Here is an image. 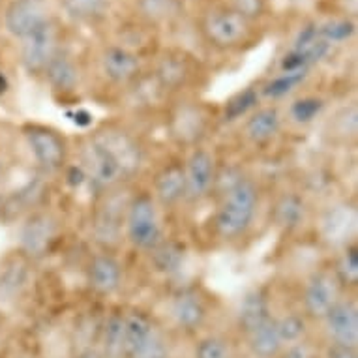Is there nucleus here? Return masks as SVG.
<instances>
[{
	"label": "nucleus",
	"mask_w": 358,
	"mask_h": 358,
	"mask_svg": "<svg viewBox=\"0 0 358 358\" xmlns=\"http://www.w3.org/2000/svg\"><path fill=\"white\" fill-rule=\"evenodd\" d=\"M233 10L241 17H244L248 23L257 21L266 12V0H233Z\"/></svg>",
	"instance_id": "4c0bfd02"
},
{
	"label": "nucleus",
	"mask_w": 358,
	"mask_h": 358,
	"mask_svg": "<svg viewBox=\"0 0 358 358\" xmlns=\"http://www.w3.org/2000/svg\"><path fill=\"white\" fill-rule=\"evenodd\" d=\"M92 137L111 154V158L117 162L128 180L145 165V148L129 129L118 124H103L101 128L92 131Z\"/></svg>",
	"instance_id": "0eeeda50"
},
{
	"label": "nucleus",
	"mask_w": 358,
	"mask_h": 358,
	"mask_svg": "<svg viewBox=\"0 0 358 358\" xmlns=\"http://www.w3.org/2000/svg\"><path fill=\"white\" fill-rule=\"evenodd\" d=\"M81 162L87 173L88 180L100 194L109 189L120 188L128 178L124 176L122 169L111 158V154L96 141L92 134L85 139L81 148Z\"/></svg>",
	"instance_id": "1a4fd4ad"
},
{
	"label": "nucleus",
	"mask_w": 358,
	"mask_h": 358,
	"mask_svg": "<svg viewBox=\"0 0 358 358\" xmlns=\"http://www.w3.org/2000/svg\"><path fill=\"white\" fill-rule=\"evenodd\" d=\"M60 222L53 212L40 210L30 214L21 225V253L29 259H40L51 252L59 238Z\"/></svg>",
	"instance_id": "9b49d317"
},
{
	"label": "nucleus",
	"mask_w": 358,
	"mask_h": 358,
	"mask_svg": "<svg viewBox=\"0 0 358 358\" xmlns=\"http://www.w3.org/2000/svg\"><path fill=\"white\" fill-rule=\"evenodd\" d=\"M21 134L30 156L40 169L55 173L64 167L70 158V143L64 134L45 124H24Z\"/></svg>",
	"instance_id": "39448f33"
},
{
	"label": "nucleus",
	"mask_w": 358,
	"mask_h": 358,
	"mask_svg": "<svg viewBox=\"0 0 358 358\" xmlns=\"http://www.w3.org/2000/svg\"><path fill=\"white\" fill-rule=\"evenodd\" d=\"M167 315L171 324L182 334H197L205 329L210 317V310L205 296L197 289H178L169 299Z\"/></svg>",
	"instance_id": "9d476101"
},
{
	"label": "nucleus",
	"mask_w": 358,
	"mask_h": 358,
	"mask_svg": "<svg viewBox=\"0 0 358 358\" xmlns=\"http://www.w3.org/2000/svg\"><path fill=\"white\" fill-rule=\"evenodd\" d=\"M23 261H10V263L0 271V296H15L27 285V271H24Z\"/></svg>",
	"instance_id": "f704fd0d"
},
{
	"label": "nucleus",
	"mask_w": 358,
	"mask_h": 358,
	"mask_svg": "<svg viewBox=\"0 0 358 358\" xmlns=\"http://www.w3.org/2000/svg\"><path fill=\"white\" fill-rule=\"evenodd\" d=\"M321 358H358V349L324 343L321 349Z\"/></svg>",
	"instance_id": "a19ab883"
},
{
	"label": "nucleus",
	"mask_w": 358,
	"mask_h": 358,
	"mask_svg": "<svg viewBox=\"0 0 358 358\" xmlns=\"http://www.w3.org/2000/svg\"><path fill=\"white\" fill-rule=\"evenodd\" d=\"M49 19L43 2L38 0H13L8 6L6 15H4V24L6 30L12 36L23 40L36 30L40 24H43Z\"/></svg>",
	"instance_id": "aec40b11"
},
{
	"label": "nucleus",
	"mask_w": 358,
	"mask_h": 358,
	"mask_svg": "<svg viewBox=\"0 0 358 358\" xmlns=\"http://www.w3.org/2000/svg\"><path fill=\"white\" fill-rule=\"evenodd\" d=\"M38 2H43V0H38Z\"/></svg>",
	"instance_id": "c03bdc74"
},
{
	"label": "nucleus",
	"mask_w": 358,
	"mask_h": 358,
	"mask_svg": "<svg viewBox=\"0 0 358 358\" xmlns=\"http://www.w3.org/2000/svg\"><path fill=\"white\" fill-rule=\"evenodd\" d=\"M357 229V208L347 203H336L321 217V235L338 248L352 244L351 236Z\"/></svg>",
	"instance_id": "6ab92c4d"
},
{
	"label": "nucleus",
	"mask_w": 358,
	"mask_h": 358,
	"mask_svg": "<svg viewBox=\"0 0 358 358\" xmlns=\"http://www.w3.org/2000/svg\"><path fill=\"white\" fill-rule=\"evenodd\" d=\"M274 313L271 310L268 299L264 296L263 291H250L244 294V299L238 304L236 310V327L241 330L242 336H246L248 332H252L253 329H257L259 324L264 323L266 319H271Z\"/></svg>",
	"instance_id": "b1692460"
},
{
	"label": "nucleus",
	"mask_w": 358,
	"mask_h": 358,
	"mask_svg": "<svg viewBox=\"0 0 358 358\" xmlns=\"http://www.w3.org/2000/svg\"><path fill=\"white\" fill-rule=\"evenodd\" d=\"M118 189L120 188L109 189V192L100 194L101 201L96 206L92 231H94L96 241L106 248L115 246V244H118L120 238H124V214H126V206H128V201L131 195L122 201Z\"/></svg>",
	"instance_id": "4468645a"
},
{
	"label": "nucleus",
	"mask_w": 358,
	"mask_h": 358,
	"mask_svg": "<svg viewBox=\"0 0 358 358\" xmlns=\"http://www.w3.org/2000/svg\"><path fill=\"white\" fill-rule=\"evenodd\" d=\"M43 76L48 79V83L51 85L53 90L57 92H62V94H70L73 92L79 83H81V76H79V68L73 60L68 57L66 53L60 51L57 57H55L49 66L43 71Z\"/></svg>",
	"instance_id": "a878e982"
},
{
	"label": "nucleus",
	"mask_w": 358,
	"mask_h": 358,
	"mask_svg": "<svg viewBox=\"0 0 358 358\" xmlns=\"http://www.w3.org/2000/svg\"><path fill=\"white\" fill-rule=\"evenodd\" d=\"M184 178H186V201L184 203H201L216 189L217 165L216 156L205 147L188 150V156L182 159Z\"/></svg>",
	"instance_id": "6e6552de"
},
{
	"label": "nucleus",
	"mask_w": 358,
	"mask_h": 358,
	"mask_svg": "<svg viewBox=\"0 0 358 358\" xmlns=\"http://www.w3.org/2000/svg\"><path fill=\"white\" fill-rule=\"evenodd\" d=\"M60 53L59 27L51 17L38 29L32 30L27 38H23L21 60L29 73H43L49 62Z\"/></svg>",
	"instance_id": "ddd939ff"
},
{
	"label": "nucleus",
	"mask_w": 358,
	"mask_h": 358,
	"mask_svg": "<svg viewBox=\"0 0 358 358\" xmlns=\"http://www.w3.org/2000/svg\"><path fill=\"white\" fill-rule=\"evenodd\" d=\"M203 32L212 45L220 49L238 48L250 34V23L233 8L212 10L205 17Z\"/></svg>",
	"instance_id": "2eb2a0df"
},
{
	"label": "nucleus",
	"mask_w": 358,
	"mask_h": 358,
	"mask_svg": "<svg viewBox=\"0 0 358 358\" xmlns=\"http://www.w3.org/2000/svg\"><path fill=\"white\" fill-rule=\"evenodd\" d=\"M321 334L330 345L355 347L358 349V306L351 296H343L332 310L321 319Z\"/></svg>",
	"instance_id": "f8f14e48"
},
{
	"label": "nucleus",
	"mask_w": 358,
	"mask_h": 358,
	"mask_svg": "<svg viewBox=\"0 0 358 358\" xmlns=\"http://www.w3.org/2000/svg\"><path fill=\"white\" fill-rule=\"evenodd\" d=\"M73 358H107L103 352L98 349V347H90V349H85V351L77 352Z\"/></svg>",
	"instance_id": "79ce46f5"
},
{
	"label": "nucleus",
	"mask_w": 358,
	"mask_h": 358,
	"mask_svg": "<svg viewBox=\"0 0 358 358\" xmlns=\"http://www.w3.org/2000/svg\"><path fill=\"white\" fill-rule=\"evenodd\" d=\"M107 358H124V315L113 313L100 332V347Z\"/></svg>",
	"instance_id": "2f4dec72"
},
{
	"label": "nucleus",
	"mask_w": 358,
	"mask_h": 358,
	"mask_svg": "<svg viewBox=\"0 0 358 358\" xmlns=\"http://www.w3.org/2000/svg\"><path fill=\"white\" fill-rule=\"evenodd\" d=\"M242 338L246 341L248 352L252 355V358H278L285 347L278 332L276 315L266 319L257 329H253Z\"/></svg>",
	"instance_id": "4be33fe9"
},
{
	"label": "nucleus",
	"mask_w": 358,
	"mask_h": 358,
	"mask_svg": "<svg viewBox=\"0 0 358 358\" xmlns=\"http://www.w3.org/2000/svg\"><path fill=\"white\" fill-rule=\"evenodd\" d=\"M217 122V109H212L203 101L182 100L169 109L167 136L176 147L192 150L203 147V143L210 137Z\"/></svg>",
	"instance_id": "7ed1b4c3"
},
{
	"label": "nucleus",
	"mask_w": 358,
	"mask_h": 358,
	"mask_svg": "<svg viewBox=\"0 0 358 358\" xmlns=\"http://www.w3.org/2000/svg\"><path fill=\"white\" fill-rule=\"evenodd\" d=\"M308 220V206L296 194H283L274 205V222L280 229L296 231Z\"/></svg>",
	"instance_id": "cd10ccee"
},
{
	"label": "nucleus",
	"mask_w": 358,
	"mask_h": 358,
	"mask_svg": "<svg viewBox=\"0 0 358 358\" xmlns=\"http://www.w3.org/2000/svg\"><path fill=\"white\" fill-rule=\"evenodd\" d=\"M101 71L115 85H129L141 73L139 57L120 45H111L101 53Z\"/></svg>",
	"instance_id": "412c9836"
},
{
	"label": "nucleus",
	"mask_w": 358,
	"mask_h": 358,
	"mask_svg": "<svg viewBox=\"0 0 358 358\" xmlns=\"http://www.w3.org/2000/svg\"><path fill=\"white\" fill-rule=\"evenodd\" d=\"M152 197L159 208H176L186 201V178L180 159L165 164L152 178Z\"/></svg>",
	"instance_id": "a211bd4d"
},
{
	"label": "nucleus",
	"mask_w": 358,
	"mask_h": 358,
	"mask_svg": "<svg viewBox=\"0 0 358 358\" xmlns=\"http://www.w3.org/2000/svg\"><path fill=\"white\" fill-rule=\"evenodd\" d=\"M66 13L76 21H94L107 12V0H64Z\"/></svg>",
	"instance_id": "c9c22d12"
},
{
	"label": "nucleus",
	"mask_w": 358,
	"mask_h": 358,
	"mask_svg": "<svg viewBox=\"0 0 358 358\" xmlns=\"http://www.w3.org/2000/svg\"><path fill=\"white\" fill-rule=\"evenodd\" d=\"M310 77V68H296V70H280L278 76L264 83L259 88L261 100H268L272 103L285 100L293 96L299 88L304 87V83Z\"/></svg>",
	"instance_id": "393cba45"
},
{
	"label": "nucleus",
	"mask_w": 358,
	"mask_h": 358,
	"mask_svg": "<svg viewBox=\"0 0 358 358\" xmlns=\"http://www.w3.org/2000/svg\"><path fill=\"white\" fill-rule=\"evenodd\" d=\"M345 291L336 282L334 274L330 268H321V271L311 272L306 278L302 285V294H300V311L304 313L306 319L311 324H319L321 319L345 296Z\"/></svg>",
	"instance_id": "423d86ee"
},
{
	"label": "nucleus",
	"mask_w": 358,
	"mask_h": 358,
	"mask_svg": "<svg viewBox=\"0 0 358 358\" xmlns=\"http://www.w3.org/2000/svg\"><path fill=\"white\" fill-rule=\"evenodd\" d=\"M283 122L285 117L282 107L278 103H261L255 111L242 120L241 134L248 145L266 147L280 136Z\"/></svg>",
	"instance_id": "dca6fc26"
},
{
	"label": "nucleus",
	"mask_w": 358,
	"mask_h": 358,
	"mask_svg": "<svg viewBox=\"0 0 358 358\" xmlns=\"http://www.w3.org/2000/svg\"><path fill=\"white\" fill-rule=\"evenodd\" d=\"M358 134V107L357 103L340 107L330 117L327 124V137L338 145H349V141H357Z\"/></svg>",
	"instance_id": "c85d7f7f"
},
{
	"label": "nucleus",
	"mask_w": 358,
	"mask_h": 358,
	"mask_svg": "<svg viewBox=\"0 0 358 358\" xmlns=\"http://www.w3.org/2000/svg\"><path fill=\"white\" fill-rule=\"evenodd\" d=\"M124 315V358H171L169 334L143 310H126Z\"/></svg>",
	"instance_id": "20e7f679"
},
{
	"label": "nucleus",
	"mask_w": 358,
	"mask_h": 358,
	"mask_svg": "<svg viewBox=\"0 0 358 358\" xmlns=\"http://www.w3.org/2000/svg\"><path fill=\"white\" fill-rule=\"evenodd\" d=\"M352 34V24L347 23V21H332V23L324 24L323 29L319 30V36L323 38L324 41H343L347 40L349 36Z\"/></svg>",
	"instance_id": "58836bf2"
},
{
	"label": "nucleus",
	"mask_w": 358,
	"mask_h": 358,
	"mask_svg": "<svg viewBox=\"0 0 358 358\" xmlns=\"http://www.w3.org/2000/svg\"><path fill=\"white\" fill-rule=\"evenodd\" d=\"M261 101L263 100H261V94H259V88H244L241 92L231 96L229 100L217 109L220 124L242 122L250 113H253L261 106Z\"/></svg>",
	"instance_id": "bb28decb"
},
{
	"label": "nucleus",
	"mask_w": 358,
	"mask_h": 358,
	"mask_svg": "<svg viewBox=\"0 0 358 358\" xmlns=\"http://www.w3.org/2000/svg\"><path fill=\"white\" fill-rule=\"evenodd\" d=\"M175 0H143V10L150 17H165L173 12Z\"/></svg>",
	"instance_id": "ea45409f"
},
{
	"label": "nucleus",
	"mask_w": 358,
	"mask_h": 358,
	"mask_svg": "<svg viewBox=\"0 0 358 358\" xmlns=\"http://www.w3.org/2000/svg\"><path fill=\"white\" fill-rule=\"evenodd\" d=\"M324 107H327V101L321 96L304 94L289 101L287 109L283 111V117L289 122L304 128V126H310V124L315 122L323 115Z\"/></svg>",
	"instance_id": "c756f323"
},
{
	"label": "nucleus",
	"mask_w": 358,
	"mask_h": 358,
	"mask_svg": "<svg viewBox=\"0 0 358 358\" xmlns=\"http://www.w3.org/2000/svg\"><path fill=\"white\" fill-rule=\"evenodd\" d=\"M330 272L334 274L336 282L340 283L341 289L349 293L351 289L358 285V248L357 244H347L336 255Z\"/></svg>",
	"instance_id": "7c9ffc66"
},
{
	"label": "nucleus",
	"mask_w": 358,
	"mask_h": 358,
	"mask_svg": "<svg viewBox=\"0 0 358 358\" xmlns=\"http://www.w3.org/2000/svg\"><path fill=\"white\" fill-rule=\"evenodd\" d=\"M4 175H6V159L0 156V180L4 178Z\"/></svg>",
	"instance_id": "37998d69"
},
{
	"label": "nucleus",
	"mask_w": 358,
	"mask_h": 358,
	"mask_svg": "<svg viewBox=\"0 0 358 358\" xmlns=\"http://www.w3.org/2000/svg\"><path fill=\"white\" fill-rule=\"evenodd\" d=\"M87 283L96 294H115L124 283V264L109 250L96 253L88 261Z\"/></svg>",
	"instance_id": "f3484780"
},
{
	"label": "nucleus",
	"mask_w": 358,
	"mask_h": 358,
	"mask_svg": "<svg viewBox=\"0 0 358 358\" xmlns=\"http://www.w3.org/2000/svg\"><path fill=\"white\" fill-rule=\"evenodd\" d=\"M124 238L139 252L152 253L165 242L162 208L150 192H141L129 197L124 214Z\"/></svg>",
	"instance_id": "f03ea898"
},
{
	"label": "nucleus",
	"mask_w": 358,
	"mask_h": 358,
	"mask_svg": "<svg viewBox=\"0 0 358 358\" xmlns=\"http://www.w3.org/2000/svg\"><path fill=\"white\" fill-rule=\"evenodd\" d=\"M259 205L261 192L252 178L242 176L236 182L222 189L212 217V229L217 238L227 244L244 238L255 223Z\"/></svg>",
	"instance_id": "f257e3e1"
},
{
	"label": "nucleus",
	"mask_w": 358,
	"mask_h": 358,
	"mask_svg": "<svg viewBox=\"0 0 358 358\" xmlns=\"http://www.w3.org/2000/svg\"><path fill=\"white\" fill-rule=\"evenodd\" d=\"M276 324L280 338H282L283 345L287 347L291 343L302 341L310 338L311 323L306 319L302 311H287L283 315H276Z\"/></svg>",
	"instance_id": "473e14b6"
},
{
	"label": "nucleus",
	"mask_w": 358,
	"mask_h": 358,
	"mask_svg": "<svg viewBox=\"0 0 358 358\" xmlns=\"http://www.w3.org/2000/svg\"><path fill=\"white\" fill-rule=\"evenodd\" d=\"M321 349L317 343H313V340L306 338L302 341H296V343H291V345L283 347V351L280 352L278 358H321Z\"/></svg>",
	"instance_id": "e433bc0d"
},
{
	"label": "nucleus",
	"mask_w": 358,
	"mask_h": 358,
	"mask_svg": "<svg viewBox=\"0 0 358 358\" xmlns=\"http://www.w3.org/2000/svg\"><path fill=\"white\" fill-rule=\"evenodd\" d=\"M192 73H189L188 62L178 55H167L159 59L156 71H154V83L164 92H180L188 87Z\"/></svg>",
	"instance_id": "5701e85b"
},
{
	"label": "nucleus",
	"mask_w": 358,
	"mask_h": 358,
	"mask_svg": "<svg viewBox=\"0 0 358 358\" xmlns=\"http://www.w3.org/2000/svg\"><path fill=\"white\" fill-rule=\"evenodd\" d=\"M194 358H236V351L227 336L205 334L195 341Z\"/></svg>",
	"instance_id": "72a5a7b5"
}]
</instances>
